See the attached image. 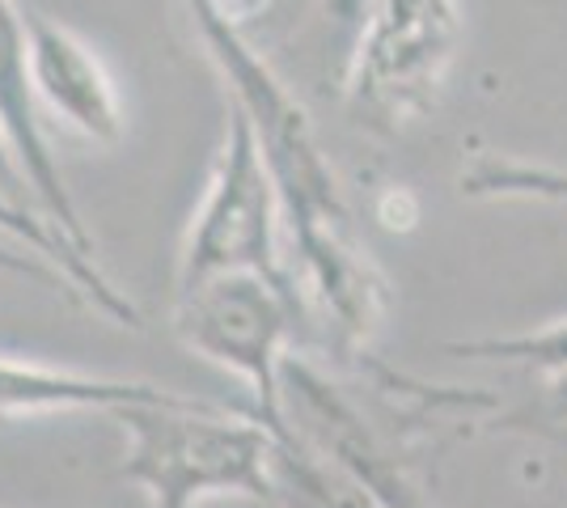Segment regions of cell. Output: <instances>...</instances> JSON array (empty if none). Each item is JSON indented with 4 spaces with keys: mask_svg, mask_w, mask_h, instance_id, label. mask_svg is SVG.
<instances>
[{
    "mask_svg": "<svg viewBox=\"0 0 567 508\" xmlns=\"http://www.w3.org/2000/svg\"><path fill=\"white\" fill-rule=\"evenodd\" d=\"M0 132L13 148V162L22 169L25 187L34 195L39 212L69 238L76 250L94 259V242L81 225V212L72 204L64 174L55 166V153L43 132V115L30 94V73H25V13L13 0H0Z\"/></svg>",
    "mask_w": 567,
    "mask_h": 508,
    "instance_id": "7",
    "label": "cell"
},
{
    "mask_svg": "<svg viewBox=\"0 0 567 508\" xmlns=\"http://www.w3.org/2000/svg\"><path fill=\"white\" fill-rule=\"evenodd\" d=\"M0 271H13V276H25V280H39V284H48V289H60V292H69V297H76L60 271H51V267L39 263L34 255H25L22 246H0Z\"/></svg>",
    "mask_w": 567,
    "mask_h": 508,
    "instance_id": "11",
    "label": "cell"
},
{
    "mask_svg": "<svg viewBox=\"0 0 567 508\" xmlns=\"http://www.w3.org/2000/svg\"><path fill=\"white\" fill-rule=\"evenodd\" d=\"M178 390L153 382H123V377H94L51 369L39 361L0 356V419H30V415H64V412H106L118 415L136 403H162Z\"/></svg>",
    "mask_w": 567,
    "mask_h": 508,
    "instance_id": "8",
    "label": "cell"
},
{
    "mask_svg": "<svg viewBox=\"0 0 567 508\" xmlns=\"http://www.w3.org/2000/svg\"><path fill=\"white\" fill-rule=\"evenodd\" d=\"M280 199L250 136V123L241 120L237 106H229L225 145L216 153L213 178L190 217L174 292H187L225 271H262L292 280L280 259Z\"/></svg>",
    "mask_w": 567,
    "mask_h": 508,
    "instance_id": "5",
    "label": "cell"
},
{
    "mask_svg": "<svg viewBox=\"0 0 567 508\" xmlns=\"http://www.w3.org/2000/svg\"><path fill=\"white\" fill-rule=\"evenodd\" d=\"M25 73L39 115H51L81 141L115 148L127 136V111L106 60L72 25L25 13Z\"/></svg>",
    "mask_w": 567,
    "mask_h": 508,
    "instance_id": "6",
    "label": "cell"
},
{
    "mask_svg": "<svg viewBox=\"0 0 567 508\" xmlns=\"http://www.w3.org/2000/svg\"><path fill=\"white\" fill-rule=\"evenodd\" d=\"M190 25L229 90V106L250 123L267 178L280 199V220L292 246V280L327 318L339 352L355 356L385 318L390 289L369 246L355 229L348 199L339 191L306 106L288 94L276 69L250 48L225 0H187Z\"/></svg>",
    "mask_w": 567,
    "mask_h": 508,
    "instance_id": "1",
    "label": "cell"
},
{
    "mask_svg": "<svg viewBox=\"0 0 567 508\" xmlns=\"http://www.w3.org/2000/svg\"><path fill=\"white\" fill-rule=\"evenodd\" d=\"M453 352L474 356V361H520L529 369H543L550 377L567 373V322L550 326L543 335H520V339H483V343H453Z\"/></svg>",
    "mask_w": 567,
    "mask_h": 508,
    "instance_id": "10",
    "label": "cell"
},
{
    "mask_svg": "<svg viewBox=\"0 0 567 508\" xmlns=\"http://www.w3.org/2000/svg\"><path fill=\"white\" fill-rule=\"evenodd\" d=\"M334 13H343V18H352V13H360V0H327Z\"/></svg>",
    "mask_w": 567,
    "mask_h": 508,
    "instance_id": "12",
    "label": "cell"
},
{
    "mask_svg": "<svg viewBox=\"0 0 567 508\" xmlns=\"http://www.w3.org/2000/svg\"><path fill=\"white\" fill-rule=\"evenodd\" d=\"M115 419L127 433L123 479L153 508H204L220 496L276 500L280 440L255 415L241 419L195 394H174L123 407Z\"/></svg>",
    "mask_w": 567,
    "mask_h": 508,
    "instance_id": "2",
    "label": "cell"
},
{
    "mask_svg": "<svg viewBox=\"0 0 567 508\" xmlns=\"http://www.w3.org/2000/svg\"><path fill=\"white\" fill-rule=\"evenodd\" d=\"M462 43L457 0H364L343 94L360 123L394 132L436 102Z\"/></svg>",
    "mask_w": 567,
    "mask_h": 508,
    "instance_id": "4",
    "label": "cell"
},
{
    "mask_svg": "<svg viewBox=\"0 0 567 508\" xmlns=\"http://www.w3.org/2000/svg\"><path fill=\"white\" fill-rule=\"evenodd\" d=\"M297 280L262 271H225L174 292V331L195 356L241 377L255 394V419L280 445L292 440L284 415V352L301 318Z\"/></svg>",
    "mask_w": 567,
    "mask_h": 508,
    "instance_id": "3",
    "label": "cell"
},
{
    "mask_svg": "<svg viewBox=\"0 0 567 508\" xmlns=\"http://www.w3.org/2000/svg\"><path fill=\"white\" fill-rule=\"evenodd\" d=\"M462 191L483 199H559L567 204V169L529 166L513 157H474L462 169Z\"/></svg>",
    "mask_w": 567,
    "mask_h": 508,
    "instance_id": "9",
    "label": "cell"
}]
</instances>
